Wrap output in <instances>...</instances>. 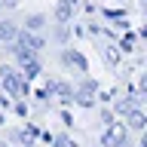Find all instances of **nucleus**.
<instances>
[{
	"label": "nucleus",
	"mask_w": 147,
	"mask_h": 147,
	"mask_svg": "<svg viewBox=\"0 0 147 147\" xmlns=\"http://www.w3.org/2000/svg\"><path fill=\"white\" fill-rule=\"evenodd\" d=\"M0 74H3V83H6V86H9L12 92H22V89H25V83H22V80L16 77V71H9V67H3Z\"/></svg>",
	"instance_id": "nucleus-1"
},
{
	"label": "nucleus",
	"mask_w": 147,
	"mask_h": 147,
	"mask_svg": "<svg viewBox=\"0 0 147 147\" xmlns=\"http://www.w3.org/2000/svg\"><path fill=\"white\" fill-rule=\"evenodd\" d=\"M144 126H147V123H144V117L132 110V113H129V129H144Z\"/></svg>",
	"instance_id": "nucleus-2"
},
{
	"label": "nucleus",
	"mask_w": 147,
	"mask_h": 147,
	"mask_svg": "<svg viewBox=\"0 0 147 147\" xmlns=\"http://www.w3.org/2000/svg\"><path fill=\"white\" fill-rule=\"evenodd\" d=\"M64 61H67V64H77L80 71H83V67H86V61H83V58H80V55H77V52H64Z\"/></svg>",
	"instance_id": "nucleus-3"
},
{
	"label": "nucleus",
	"mask_w": 147,
	"mask_h": 147,
	"mask_svg": "<svg viewBox=\"0 0 147 147\" xmlns=\"http://www.w3.org/2000/svg\"><path fill=\"white\" fill-rule=\"evenodd\" d=\"M55 147H74V144L67 141V138H58V141H55Z\"/></svg>",
	"instance_id": "nucleus-4"
},
{
	"label": "nucleus",
	"mask_w": 147,
	"mask_h": 147,
	"mask_svg": "<svg viewBox=\"0 0 147 147\" xmlns=\"http://www.w3.org/2000/svg\"><path fill=\"white\" fill-rule=\"evenodd\" d=\"M141 147H147V132H144V138H141Z\"/></svg>",
	"instance_id": "nucleus-5"
},
{
	"label": "nucleus",
	"mask_w": 147,
	"mask_h": 147,
	"mask_svg": "<svg viewBox=\"0 0 147 147\" xmlns=\"http://www.w3.org/2000/svg\"><path fill=\"white\" fill-rule=\"evenodd\" d=\"M144 92H147V77H144Z\"/></svg>",
	"instance_id": "nucleus-6"
}]
</instances>
